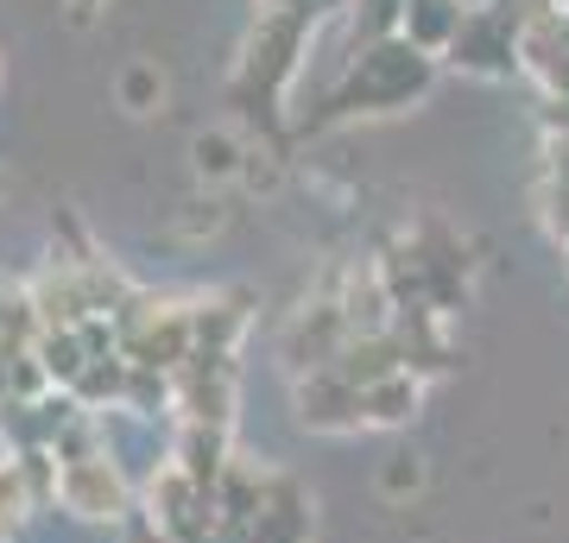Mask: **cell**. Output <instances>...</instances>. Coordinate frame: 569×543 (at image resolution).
Listing matches in <instances>:
<instances>
[{"instance_id": "obj_1", "label": "cell", "mask_w": 569, "mask_h": 543, "mask_svg": "<svg viewBox=\"0 0 569 543\" xmlns=\"http://www.w3.org/2000/svg\"><path fill=\"white\" fill-rule=\"evenodd\" d=\"M63 500L77 505L82 519H114L121 512V481L102 462H70L63 467Z\"/></svg>"}, {"instance_id": "obj_2", "label": "cell", "mask_w": 569, "mask_h": 543, "mask_svg": "<svg viewBox=\"0 0 569 543\" xmlns=\"http://www.w3.org/2000/svg\"><path fill=\"white\" fill-rule=\"evenodd\" d=\"M411 404H418V385L392 373V380H380V385H367V392H361V418H373V423H406Z\"/></svg>"}, {"instance_id": "obj_3", "label": "cell", "mask_w": 569, "mask_h": 543, "mask_svg": "<svg viewBox=\"0 0 569 543\" xmlns=\"http://www.w3.org/2000/svg\"><path fill=\"white\" fill-rule=\"evenodd\" d=\"M20 519V474L13 467H0V524Z\"/></svg>"}, {"instance_id": "obj_4", "label": "cell", "mask_w": 569, "mask_h": 543, "mask_svg": "<svg viewBox=\"0 0 569 543\" xmlns=\"http://www.w3.org/2000/svg\"><path fill=\"white\" fill-rule=\"evenodd\" d=\"M89 7H96V0H77V13H89Z\"/></svg>"}]
</instances>
